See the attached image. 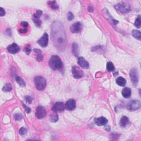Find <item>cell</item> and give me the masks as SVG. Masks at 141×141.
Returning a JSON list of instances; mask_svg holds the SVG:
<instances>
[{"mask_svg": "<svg viewBox=\"0 0 141 141\" xmlns=\"http://www.w3.org/2000/svg\"><path fill=\"white\" fill-rule=\"evenodd\" d=\"M132 36L135 37L136 39H137L139 40H141V33L140 31H137V30H133L132 31Z\"/></svg>", "mask_w": 141, "mask_h": 141, "instance_id": "cell-21", "label": "cell"}, {"mask_svg": "<svg viewBox=\"0 0 141 141\" xmlns=\"http://www.w3.org/2000/svg\"><path fill=\"white\" fill-rule=\"evenodd\" d=\"M21 25L22 27H24V28H27L28 27V26H29V24H28L27 22L23 21V22H22Z\"/></svg>", "mask_w": 141, "mask_h": 141, "instance_id": "cell-36", "label": "cell"}, {"mask_svg": "<svg viewBox=\"0 0 141 141\" xmlns=\"http://www.w3.org/2000/svg\"><path fill=\"white\" fill-rule=\"evenodd\" d=\"M14 117L17 121H19V120H21L22 119V118H23V116H22V115L21 114L18 113V114H14Z\"/></svg>", "mask_w": 141, "mask_h": 141, "instance_id": "cell-29", "label": "cell"}, {"mask_svg": "<svg viewBox=\"0 0 141 141\" xmlns=\"http://www.w3.org/2000/svg\"><path fill=\"white\" fill-rule=\"evenodd\" d=\"M37 43L42 48H45L49 43V35L47 33H44L40 39L37 40Z\"/></svg>", "mask_w": 141, "mask_h": 141, "instance_id": "cell-8", "label": "cell"}, {"mask_svg": "<svg viewBox=\"0 0 141 141\" xmlns=\"http://www.w3.org/2000/svg\"><path fill=\"white\" fill-rule=\"evenodd\" d=\"M16 80L17 82V83L21 86H25V83L24 81V80L20 77L17 76L16 77Z\"/></svg>", "mask_w": 141, "mask_h": 141, "instance_id": "cell-23", "label": "cell"}, {"mask_svg": "<svg viewBox=\"0 0 141 141\" xmlns=\"http://www.w3.org/2000/svg\"><path fill=\"white\" fill-rule=\"evenodd\" d=\"M129 123V118L126 116H124L121 118V120L120 121V125L121 127H125Z\"/></svg>", "mask_w": 141, "mask_h": 141, "instance_id": "cell-19", "label": "cell"}, {"mask_svg": "<svg viewBox=\"0 0 141 141\" xmlns=\"http://www.w3.org/2000/svg\"><path fill=\"white\" fill-rule=\"evenodd\" d=\"M65 106L64 105L63 103L57 102L52 107V111L54 112H61L65 110Z\"/></svg>", "mask_w": 141, "mask_h": 141, "instance_id": "cell-12", "label": "cell"}, {"mask_svg": "<svg viewBox=\"0 0 141 141\" xmlns=\"http://www.w3.org/2000/svg\"><path fill=\"white\" fill-rule=\"evenodd\" d=\"M52 28H54V29L52 28V31L55 32V33L58 34V36L57 35H52V38L54 37V39H55L54 40L56 41V44H59V43H60V45H62L64 44V43H65L66 38H65V33L62 34L61 35H60V34L62 33V32L64 31H63V27L61 28V29L60 30V31H57V28H56V25H55V24H54V26L52 25Z\"/></svg>", "mask_w": 141, "mask_h": 141, "instance_id": "cell-2", "label": "cell"}, {"mask_svg": "<svg viewBox=\"0 0 141 141\" xmlns=\"http://www.w3.org/2000/svg\"><path fill=\"white\" fill-rule=\"evenodd\" d=\"M34 84L38 91H43L45 88L46 82L45 79L41 76H37L34 79Z\"/></svg>", "mask_w": 141, "mask_h": 141, "instance_id": "cell-3", "label": "cell"}, {"mask_svg": "<svg viewBox=\"0 0 141 141\" xmlns=\"http://www.w3.org/2000/svg\"><path fill=\"white\" fill-rule=\"evenodd\" d=\"M27 31H28L27 28H23V29H20L19 30V31L20 33H22V34L27 33Z\"/></svg>", "mask_w": 141, "mask_h": 141, "instance_id": "cell-38", "label": "cell"}, {"mask_svg": "<svg viewBox=\"0 0 141 141\" xmlns=\"http://www.w3.org/2000/svg\"><path fill=\"white\" fill-rule=\"evenodd\" d=\"M141 107V102L138 100L131 101L127 105V109L129 111H135Z\"/></svg>", "mask_w": 141, "mask_h": 141, "instance_id": "cell-6", "label": "cell"}, {"mask_svg": "<svg viewBox=\"0 0 141 141\" xmlns=\"http://www.w3.org/2000/svg\"><path fill=\"white\" fill-rule=\"evenodd\" d=\"M34 51L37 54V61L41 62L43 60V56L41 53V51L37 49H35L34 50Z\"/></svg>", "mask_w": 141, "mask_h": 141, "instance_id": "cell-18", "label": "cell"}, {"mask_svg": "<svg viewBox=\"0 0 141 141\" xmlns=\"http://www.w3.org/2000/svg\"><path fill=\"white\" fill-rule=\"evenodd\" d=\"M116 82L117 85L121 86H125L126 84V80L125 78L122 77H118L116 79Z\"/></svg>", "mask_w": 141, "mask_h": 141, "instance_id": "cell-17", "label": "cell"}, {"mask_svg": "<svg viewBox=\"0 0 141 141\" xmlns=\"http://www.w3.org/2000/svg\"><path fill=\"white\" fill-rule=\"evenodd\" d=\"M5 11L4 10L2 7H0V16L2 17L5 15Z\"/></svg>", "mask_w": 141, "mask_h": 141, "instance_id": "cell-37", "label": "cell"}, {"mask_svg": "<svg viewBox=\"0 0 141 141\" xmlns=\"http://www.w3.org/2000/svg\"><path fill=\"white\" fill-rule=\"evenodd\" d=\"M7 50L10 54H15L19 52L20 48L16 43H13L12 44L7 47Z\"/></svg>", "mask_w": 141, "mask_h": 141, "instance_id": "cell-11", "label": "cell"}, {"mask_svg": "<svg viewBox=\"0 0 141 141\" xmlns=\"http://www.w3.org/2000/svg\"><path fill=\"white\" fill-rule=\"evenodd\" d=\"M49 66L50 68L53 70H59L62 68L63 63L61 60L57 55L51 56L49 61Z\"/></svg>", "mask_w": 141, "mask_h": 141, "instance_id": "cell-1", "label": "cell"}, {"mask_svg": "<svg viewBox=\"0 0 141 141\" xmlns=\"http://www.w3.org/2000/svg\"><path fill=\"white\" fill-rule=\"evenodd\" d=\"M48 4L52 9H58L59 8V6L56 3V1H49L48 2Z\"/></svg>", "mask_w": 141, "mask_h": 141, "instance_id": "cell-26", "label": "cell"}, {"mask_svg": "<svg viewBox=\"0 0 141 141\" xmlns=\"http://www.w3.org/2000/svg\"><path fill=\"white\" fill-rule=\"evenodd\" d=\"M35 115L38 119H42V118L45 117L46 115V111L45 109L43 106L39 105L37 108Z\"/></svg>", "mask_w": 141, "mask_h": 141, "instance_id": "cell-5", "label": "cell"}, {"mask_svg": "<svg viewBox=\"0 0 141 141\" xmlns=\"http://www.w3.org/2000/svg\"><path fill=\"white\" fill-rule=\"evenodd\" d=\"M72 52L75 56L78 55V45L76 43H73L72 45Z\"/></svg>", "mask_w": 141, "mask_h": 141, "instance_id": "cell-22", "label": "cell"}, {"mask_svg": "<svg viewBox=\"0 0 141 141\" xmlns=\"http://www.w3.org/2000/svg\"><path fill=\"white\" fill-rule=\"evenodd\" d=\"M82 25L80 22H76L70 27V31L72 33H79L82 31Z\"/></svg>", "mask_w": 141, "mask_h": 141, "instance_id": "cell-10", "label": "cell"}, {"mask_svg": "<svg viewBox=\"0 0 141 141\" xmlns=\"http://www.w3.org/2000/svg\"><path fill=\"white\" fill-rule=\"evenodd\" d=\"M129 76H130L131 82L134 85H137L139 80L138 73L137 69L136 68H132L131 69L129 73Z\"/></svg>", "mask_w": 141, "mask_h": 141, "instance_id": "cell-7", "label": "cell"}, {"mask_svg": "<svg viewBox=\"0 0 141 141\" xmlns=\"http://www.w3.org/2000/svg\"><path fill=\"white\" fill-rule=\"evenodd\" d=\"M76 101L73 99L68 100L65 104V108L68 111H72L76 108Z\"/></svg>", "mask_w": 141, "mask_h": 141, "instance_id": "cell-13", "label": "cell"}, {"mask_svg": "<svg viewBox=\"0 0 141 141\" xmlns=\"http://www.w3.org/2000/svg\"><path fill=\"white\" fill-rule=\"evenodd\" d=\"M24 50H25L26 54H27V55H29V54L30 53H31V46H30L29 45H28L25 48V49H24Z\"/></svg>", "mask_w": 141, "mask_h": 141, "instance_id": "cell-34", "label": "cell"}, {"mask_svg": "<svg viewBox=\"0 0 141 141\" xmlns=\"http://www.w3.org/2000/svg\"><path fill=\"white\" fill-rule=\"evenodd\" d=\"M78 63L83 68L87 69L89 68V64L83 57H79L78 59Z\"/></svg>", "mask_w": 141, "mask_h": 141, "instance_id": "cell-14", "label": "cell"}, {"mask_svg": "<svg viewBox=\"0 0 141 141\" xmlns=\"http://www.w3.org/2000/svg\"><path fill=\"white\" fill-rule=\"evenodd\" d=\"M141 18H140V16H139L137 18V19L135 20V25L137 28H140L141 27Z\"/></svg>", "mask_w": 141, "mask_h": 141, "instance_id": "cell-28", "label": "cell"}, {"mask_svg": "<svg viewBox=\"0 0 141 141\" xmlns=\"http://www.w3.org/2000/svg\"><path fill=\"white\" fill-rule=\"evenodd\" d=\"M24 99H25V101H27L28 103H29V104H31L32 101H33V98H32L31 97H29V96H26L24 98Z\"/></svg>", "mask_w": 141, "mask_h": 141, "instance_id": "cell-33", "label": "cell"}, {"mask_svg": "<svg viewBox=\"0 0 141 141\" xmlns=\"http://www.w3.org/2000/svg\"><path fill=\"white\" fill-rule=\"evenodd\" d=\"M50 120L52 123H56L59 120V116L56 112H54L52 114H50Z\"/></svg>", "mask_w": 141, "mask_h": 141, "instance_id": "cell-20", "label": "cell"}, {"mask_svg": "<svg viewBox=\"0 0 141 141\" xmlns=\"http://www.w3.org/2000/svg\"><path fill=\"white\" fill-rule=\"evenodd\" d=\"M116 10L122 14H126L130 11V8L129 5L125 4V3L121 2L117 4L114 6Z\"/></svg>", "mask_w": 141, "mask_h": 141, "instance_id": "cell-4", "label": "cell"}, {"mask_svg": "<svg viewBox=\"0 0 141 141\" xmlns=\"http://www.w3.org/2000/svg\"><path fill=\"white\" fill-rule=\"evenodd\" d=\"M12 86H11V83H6L5 85L3 86L2 88V91L5 92H8L12 91Z\"/></svg>", "mask_w": 141, "mask_h": 141, "instance_id": "cell-24", "label": "cell"}, {"mask_svg": "<svg viewBox=\"0 0 141 141\" xmlns=\"http://www.w3.org/2000/svg\"><path fill=\"white\" fill-rule=\"evenodd\" d=\"M94 122L96 123V125L99 126H104L106 125L108 121V120L104 117H100L98 118H95L94 119Z\"/></svg>", "mask_w": 141, "mask_h": 141, "instance_id": "cell-15", "label": "cell"}, {"mask_svg": "<svg viewBox=\"0 0 141 141\" xmlns=\"http://www.w3.org/2000/svg\"><path fill=\"white\" fill-rule=\"evenodd\" d=\"M43 14V12L41 10H37V11L36 13H35L33 15V17H34L35 18H39L41 16V15Z\"/></svg>", "mask_w": 141, "mask_h": 141, "instance_id": "cell-31", "label": "cell"}, {"mask_svg": "<svg viewBox=\"0 0 141 141\" xmlns=\"http://www.w3.org/2000/svg\"><path fill=\"white\" fill-rule=\"evenodd\" d=\"M27 132V129H25V127H21L19 131V133L22 136V135H25Z\"/></svg>", "mask_w": 141, "mask_h": 141, "instance_id": "cell-30", "label": "cell"}, {"mask_svg": "<svg viewBox=\"0 0 141 141\" xmlns=\"http://www.w3.org/2000/svg\"><path fill=\"white\" fill-rule=\"evenodd\" d=\"M122 95L125 98H129L131 95V89L128 87L123 88L122 91Z\"/></svg>", "mask_w": 141, "mask_h": 141, "instance_id": "cell-16", "label": "cell"}, {"mask_svg": "<svg viewBox=\"0 0 141 141\" xmlns=\"http://www.w3.org/2000/svg\"><path fill=\"white\" fill-rule=\"evenodd\" d=\"M74 18V16L72 14V12H68V14H67V19L69 21H71V20L73 19Z\"/></svg>", "mask_w": 141, "mask_h": 141, "instance_id": "cell-32", "label": "cell"}, {"mask_svg": "<svg viewBox=\"0 0 141 141\" xmlns=\"http://www.w3.org/2000/svg\"><path fill=\"white\" fill-rule=\"evenodd\" d=\"M33 20L34 24L37 25V27H40L41 24V21L40 20V19L35 18L34 17H33Z\"/></svg>", "mask_w": 141, "mask_h": 141, "instance_id": "cell-27", "label": "cell"}, {"mask_svg": "<svg viewBox=\"0 0 141 141\" xmlns=\"http://www.w3.org/2000/svg\"><path fill=\"white\" fill-rule=\"evenodd\" d=\"M106 69L109 72H112V71H114L115 70L114 66L111 62H108L107 63Z\"/></svg>", "mask_w": 141, "mask_h": 141, "instance_id": "cell-25", "label": "cell"}, {"mask_svg": "<svg viewBox=\"0 0 141 141\" xmlns=\"http://www.w3.org/2000/svg\"><path fill=\"white\" fill-rule=\"evenodd\" d=\"M105 129L107 131H108V132H109L110 130V127L109 126H106L105 127Z\"/></svg>", "mask_w": 141, "mask_h": 141, "instance_id": "cell-39", "label": "cell"}, {"mask_svg": "<svg viewBox=\"0 0 141 141\" xmlns=\"http://www.w3.org/2000/svg\"><path fill=\"white\" fill-rule=\"evenodd\" d=\"M23 106H24V109H25V112H27V113H28V114L30 113V112H31V109L30 108H29V107H28V106H26V105L25 104H23Z\"/></svg>", "mask_w": 141, "mask_h": 141, "instance_id": "cell-35", "label": "cell"}, {"mask_svg": "<svg viewBox=\"0 0 141 141\" xmlns=\"http://www.w3.org/2000/svg\"><path fill=\"white\" fill-rule=\"evenodd\" d=\"M72 73L73 75V77L76 79L81 78L83 76L84 73L81 69H80L77 66H73L72 68Z\"/></svg>", "mask_w": 141, "mask_h": 141, "instance_id": "cell-9", "label": "cell"}, {"mask_svg": "<svg viewBox=\"0 0 141 141\" xmlns=\"http://www.w3.org/2000/svg\"><path fill=\"white\" fill-rule=\"evenodd\" d=\"M88 11H89V12H93V11H94L93 7L92 6H89V7H88Z\"/></svg>", "mask_w": 141, "mask_h": 141, "instance_id": "cell-40", "label": "cell"}]
</instances>
